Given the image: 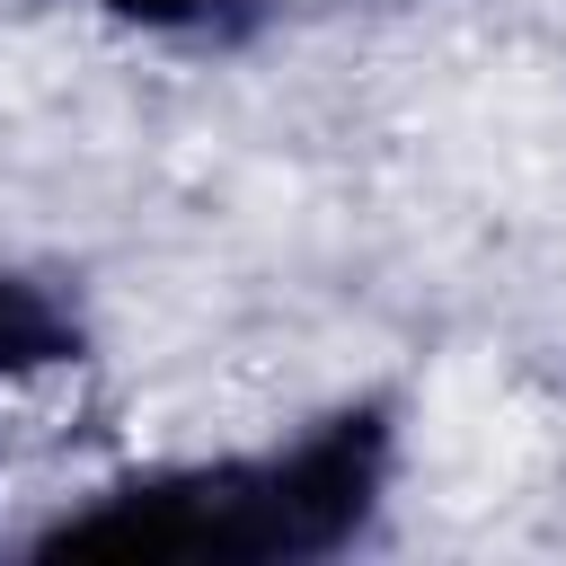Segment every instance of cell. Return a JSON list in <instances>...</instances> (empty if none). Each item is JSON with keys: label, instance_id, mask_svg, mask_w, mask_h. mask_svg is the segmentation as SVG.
<instances>
[{"label": "cell", "instance_id": "cell-1", "mask_svg": "<svg viewBox=\"0 0 566 566\" xmlns=\"http://www.w3.org/2000/svg\"><path fill=\"white\" fill-rule=\"evenodd\" d=\"M389 486V424L380 407L327 416L283 451L248 460H195L106 486L97 504L62 513L35 548L44 557H212V566H265V557H327L345 548Z\"/></svg>", "mask_w": 566, "mask_h": 566}, {"label": "cell", "instance_id": "cell-3", "mask_svg": "<svg viewBox=\"0 0 566 566\" xmlns=\"http://www.w3.org/2000/svg\"><path fill=\"white\" fill-rule=\"evenodd\" d=\"M97 9L142 35H230V27H248L256 0H97Z\"/></svg>", "mask_w": 566, "mask_h": 566}, {"label": "cell", "instance_id": "cell-2", "mask_svg": "<svg viewBox=\"0 0 566 566\" xmlns=\"http://www.w3.org/2000/svg\"><path fill=\"white\" fill-rule=\"evenodd\" d=\"M62 354H71V318L35 283L0 274V371H35V363H62Z\"/></svg>", "mask_w": 566, "mask_h": 566}]
</instances>
